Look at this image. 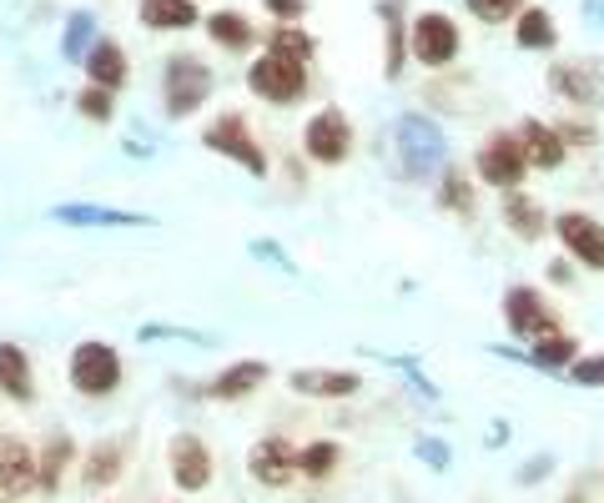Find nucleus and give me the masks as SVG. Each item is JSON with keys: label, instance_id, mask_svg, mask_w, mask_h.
<instances>
[{"label": "nucleus", "instance_id": "obj_29", "mask_svg": "<svg viewBox=\"0 0 604 503\" xmlns=\"http://www.w3.org/2000/svg\"><path fill=\"white\" fill-rule=\"evenodd\" d=\"M71 453H76V449H71V438L61 433V438H51V443H45V453L35 459V463H41V489H45V493L61 489V473H66Z\"/></svg>", "mask_w": 604, "mask_h": 503}, {"label": "nucleus", "instance_id": "obj_11", "mask_svg": "<svg viewBox=\"0 0 604 503\" xmlns=\"http://www.w3.org/2000/svg\"><path fill=\"white\" fill-rule=\"evenodd\" d=\"M247 473L267 489H283V483L297 479V449L287 438H263L253 453H247Z\"/></svg>", "mask_w": 604, "mask_h": 503}, {"label": "nucleus", "instance_id": "obj_1", "mask_svg": "<svg viewBox=\"0 0 604 503\" xmlns=\"http://www.w3.org/2000/svg\"><path fill=\"white\" fill-rule=\"evenodd\" d=\"M443 156H449V142H443V126L429 121L423 111H408L398 121V162L413 182H429L433 172H443Z\"/></svg>", "mask_w": 604, "mask_h": 503}, {"label": "nucleus", "instance_id": "obj_15", "mask_svg": "<svg viewBox=\"0 0 604 503\" xmlns=\"http://www.w3.org/2000/svg\"><path fill=\"white\" fill-rule=\"evenodd\" d=\"M41 483V463L25 449L21 438H0V489L6 493H25Z\"/></svg>", "mask_w": 604, "mask_h": 503}, {"label": "nucleus", "instance_id": "obj_33", "mask_svg": "<svg viewBox=\"0 0 604 503\" xmlns=\"http://www.w3.org/2000/svg\"><path fill=\"white\" fill-rule=\"evenodd\" d=\"M76 106H81V116H91V121H111V116H116V101H111V91H101V86L81 91Z\"/></svg>", "mask_w": 604, "mask_h": 503}, {"label": "nucleus", "instance_id": "obj_14", "mask_svg": "<svg viewBox=\"0 0 604 503\" xmlns=\"http://www.w3.org/2000/svg\"><path fill=\"white\" fill-rule=\"evenodd\" d=\"M287 383L303 398H352L362 388V378L348 368H297Z\"/></svg>", "mask_w": 604, "mask_h": 503}, {"label": "nucleus", "instance_id": "obj_25", "mask_svg": "<svg viewBox=\"0 0 604 503\" xmlns=\"http://www.w3.org/2000/svg\"><path fill=\"white\" fill-rule=\"evenodd\" d=\"M574 352H580V342H574L570 332H539L529 358H534L539 368H564V362H574Z\"/></svg>", "mask_w": 604, "mask_h": 503}, {"label": "nucleus", "instance_id": "obj_22", "mask_svg": "<svg viewBox=\"0 0 604 503\" xmlns=\"http://www.w3.org/2000/svg\"><path fill=\"white\" fill-rule=\"evenodd\" d=\"M207 35L217 45H227V51H247L257 31H253V21H247L242 11H217V16H207Z\"/></svg>", "mask_w": 604, "mask_h": 503}, {"label": "nucleus", "instance_id": "obj_12", "mask_svg": "<svg viewBox=\"0 0 604 503\" xmlns=\"http://www.w3.org/2000/svg\"><path fill=\"white\" fill-rule=\"evenodd\" d=\"M504 318H509V332L514 338H539V332H554V318L544 297L534 287H509L504 292Z\"/></svg>", "mask_w": 604, "mask_h": 503}, {"label": "nucleus", "instance_id": "obj_2", "mask_svg": "<svg viewBox=\"0 0 604 503\" xmlns=\"http://www.w3.org/2000/svg\"><path fill=\"white\" fill-rule=\"evenodd\" d=\"M162 86H166V116H192L212 96V71L202 66L197 55H172Z\"/></svg>", "mask_w": 604, "mask_h": 503}, {"label": "nucleus", "instance_id": "obj_36", "mask_svg": "<svg viewBox=\"0 0 604 503\" xmlns=\"http://www.w3.org/2000/svg\"><path fill=\"white\" fill-rule=\"evenodd\" d=\"M263 6H267V11H273L283 25H293V21H303V16H308V0H263Z\"/></svg>", "mask_w": 604, "mask_h": 503}, {"label": "nucleus", "instance_id": "obj_30", "mask_svg": "<svg viewBox=\"0 0 604 503\" xmlns=\"http://www.w3.org/2000/svg\"><path fill=\"white\" fill-rule=\"evenodd\" d=\"M91 35H96V21H91V11H76V16L66 21V35H61V55H66V61H86V51L96 45Z\"/></svg>", "mask_w": 604, "mask_h": 503}, {"label": "nucleus", "instance_id": "obj_19", "mask_svg": "<svg viewBox=\"0 0 604 503\" xmlns=\"http://www.w3.org/2000/svg\"><path fill=\"white\" fill-rule=\"evenodd\" d=\"M86 76H91V86H101V91H116L121 81H126V55H121V45L116 41H96L86 51Z\"/></svg>", "mask_w": 604, "mask_h": 503}, {"label": "nucleus", "instance_id": "obj_38", "mask_svg": "<svg viewBox=\"0 0 604 503\" xmlns=\"http://www.w3.org/2000/svg\"><path fill=\"white\" fill-rule=\"evenodd\" d=\"M418 453H429L433 469H443V459H449V453H443V443H418Z\"/></svg>", "mask_w": 604, "mask_h": 503}, {"label": "nucleus", "instance_id": "obj_3", "mask_svg": "<svg viewBox=\"0 0 604 503\" xmlns=\"http://www.w3.org/2000/svg\"><path fill=\"white\" fill-rule=\"evenodd\" d=\"M71 383H76V393H86V398L116 393V383H121L116 348H111V342H81V348L71 352Z\"/></svg>", "mask_w": 604, "mask_h": 503}, {"label": "nucleus", "instance_id": "obj_28", "mask_svg": "<svg viewBox=\"0 0 604 503\" xmlns=\"http://www.w3.org/2000/svg\"><path fill=\"white\" fill-rule=\"evenodd\" d=\"M338 463H342V449L328 443V438H323V443H308V449L297 453V473H303V479H328Z\"/></svg>", "mask_w": 604, "mask_h": 503}, {"label": "nucleus", "instance_id": "obj_35", "mask_svg": "<svg viewBox=\"0 0 604 503\" xmlns=\"http://www.w3.org/2000/svg\"><path fill=\"white\" fill-rule=\"evenodd\" d=\"M469 11L479 16V21H509V16L519 11V0H469Z\"/></svg>", "mask_w": 604, "mask_h": 503}, {"label": "nucleus", "instance_id": "obj_27", "mask_svg": "<svg viewBox=\"0 0 604 503\" xmlns=\"http://www.w3.org/2000/svg\"><path fill=\"white\" fill-rule=\"evenodd\" d=\"M514 35H519L524 51H550L554 45V16L550 11H524L514 25Z\"/></svg>", "mask_w": 604, "mask_h": 503}, {"label": "nucleus", "instance_id": "obj_26", "mask_svg": "<svg viewBox=\"0 0 604 503\" xmlns=\"http://www.w3.org/2000/svg\"><path fill=\"white\" fill-rule=\"evenodd\" d=\"M121 473V443H96L86 453V489H106Z\"/></svg>", "mask_w": 604, "mask_h": 503}, {"label": "nucleus", "instance_id": "obj_32", "mask_svg": "<svg viewBox=\"0 0 604 503\" xmlns=\"http://www.w3.org/2000/svg\"><path fill=\"white\" fill-rule=\"evenodd\" d=\"M443 207H453V212H473V186L463 182V172H443Z\"/></svg>", "mask_w": 604, "mask_h": 503}, {"label": "nucleus", "instance_id": "obj_24", "mask_svg": "<svg viewBox=\"0 0 604 503\" xmlns=\"http://www.w3.org/2000/svg\"><path fill=\"white\" fill-rule=\"evenodd\" d=\"M267 51L283 55V61H297V66H308V55L318 51V41H313L303 25H277L273 41H267Z\"/></svg>", "mask_w": 604, "mask_h": 503}, {"label": "nucleus", "instance_id": "obj_31", "mask_svg": "<svg viewBox=\"0 0 604 503\" xmlns=\"http://www.w3.org/2000/svg\"><path fill=\"white\" fill-rule=\"evenodd\" d=\"M383 31H388V61H383V76L398 81L403 76V35H398V16L383 11Z\"/></svg>", "mask_w": 604, "mask_h": 503}, {"label": "nucleus", "instance_id": "obj_21", "mask_svg": "<svg viewBox=\"0 0 604 503\" xmlns=\"http://www.w3.org/2000/svg\"><path fill=\"white\" fill-rule=\"evenodd\" d=\"M136 16L152 31H187V25H197V6L192 0H142Z\"/></svg>", "mask_w": 604, "mask_h": 503}, {"label": "nucleus", "instance_id": "obj_16", "mask_svg": "<svg viewBox=\"0 0 604 503\" xmlns=\"http://www.w3.org/2000/svg\"><path fill=\"white\" fill-rule=\"evenodd\" d=\"M267 362L247 358V362H232V368H222L217 378L207 383V398H217V403H237V398H247L257 383H267Z\"/></svg>", "mask_w": 604, "mask_h": 503}, {"label": "nucleus", "instance_id": "obj_7", "mask_svg": "<svg viewBox=\"0 0 604 503\" xmlns=\"http://www.w3.org/2000/svg\"><path fill=\"white\" fill-rule=\"evenodd\" d=\"M524 172H529V162H524V146H519V136L494 132L489 142H483V152H479V176H483L489 186H499V192H519Z\"/></svg>", "mask_w": 604, "mask_h": 503}, {"label": "nucleus", "instance_id": "obj_34", "mask_svg": "<svg viewBox=\"0 0 604 503\" xmlns=\"http://www.w3.org/2000/svg\"><path fill=\"white\" fill-rule=\"evenodd\" d=\"M570 378H574L580 388H604V352H600V358H580V362L570 368Z\"/></svg>", "mask_w": 604, "mask_h": 503}, {"label": "nucleus", "instance_id": "obj_8", "mask_svg": "<svg viewBox=\"0 0 604 503\" xmlns=\"http://www.w3.org/2000/svg\"><path fill=\"white\" fill-rule=\"evenodd\" d=\"M303 146H308V156H313V162H323V166L348 162V152H352V126H348V116H342L338 106L318 111V116L308 121V132H303Z\"/></svg>", "mask_w": 604, "mask_h": 503}, {"label": "nucleus", "instance_id": "obj_17", "mask_svg": "<svg viewBox=\"0 0 604 503\" xmlns=\"http://www.w3.org/2000/svg\"><path fill=\"white\" fill-rule=\"evenodd\" d=\"M519 146H524V162L539 166V172H554V166L564 162L560 132H554V126H544V121H534V116L519 126Z\"/></svg>", "mask_w": 604, "mask_h": 503}, {"label": "nucleus", "instance_id": "obj_37", "mask_svg": "<svg viewBox=\"0 0 604 503\" xmlns=\"http://www.w3.org/2000/svg\"><path fill=\"white\" fill-rule=\"evenodd\" d=\"M253 252H257V257H273L277 267H287V273H293V263L283 257V247H273V242H253Z\"/></svg>", "mask_w": 604, "mask_h": 503}, {"label": "nucleus", "instance_id": "obj_6", "mask_svg": "<svg viewBox=\"0 0 604 503\" xmlns=\"http://www.w3.org/2000/svg\"><path fill=\"white\" fill-rule=\"evenodd\" d=\"M202 146H207V152H217V156H232V162H242L253 176H263V172H267L263 146L253 142V132H247V121L232 116V111H227V116H217V121L207 126V132H202Z\"/></svg>", "mask_w": 604, "mask_h": 503}, {"label": "nucleus", "instance_id": "obj_10", "mask_svg": "<svg viewBox=\"0 0 604 503\" xmlns=\"http://www.w3.org/2000/svg\"><path fill=\"white\" fill-rule=\"evenodd\" d=\"M166 459H172V479L182 493H197L212 483V453L207 443H202L197 433H176L172 449H166Z\"/></svg>", "mask_w": 604, "mask_h": 503}, {"label": "nucleus", "instance_id": "obj_23", "mask_svg": "<svg viewBox=\"0 0 604 503\" xmlns=\"http://www.w3.org/2000/svg\"><path fill=\"white\" fill-rule=\"evenodd\" d=\"M550 81H554V91H560L564 101H594V96H600V76H594V71H584V66H570V61H564V66H554Z\"/></svg>", "mask_w": 604, "mask_h": 503}, {"label": "nucleus", "instance_id": "obj_5", "mask_svg": "<svg viewBox=\"0 0 604 503\" xmlns=\"http://www.w3.org/2000/svg\"><path fill=\"white\" fill-rule=\"evenodd\" d=\"M408 51H413V61H423L433 71L449 66L453 55H459V25L443 11H423L413 21V31H408Z\"/></svg>", "mask_w": 604, "mask_h": 503}, {"label": "nucleus", "instance_id": "obj_13", "mask_svg": "<svg viewBox=\"0 0 604 503\" xmlns=\"http://www.w3.org/2000/svg\"><path fill=\"white\" fill-rule=\"evenodd\" d=\"M55 222H66V227H152L156 217L146 212H126V207H96V202H61L51 207Z\"/></svg>", "mask_w": 604, "mask_h": 503}, {"label": "nucleus", "instance_id": "obj_4", "mask_svg": "<svg viewBox=\"0 0 604 503\" xmlns=\"http://www.w3.org/2000/svg\"><path fill=\"white\" fill-rule=\"evenodd\" d=\"M247 86L263 101H273V106H287V101H297L308 91V66H297V61H283V55L267 51L263 61L247 66Z\"/></svg>", "mask_w": 604, "mask_h": 503}, {"label": "nucleus", "instance_id": "obj_20", "mask_svg": "<svg viewBox=\"0 0 604 503\" xmlns=\"http://www.w3.org/2000/svg\"><path fill=\"white\" fill-rule=\"evenodd\" d=\"M0 393L16 398V403H31V358H25L16 342H0Z\"/></svg>", "mask_w": 604, "mask_h": 503}, {"label": "nucleus", "instance_id": "obj_9", "mask_svg": "<svg viewBox=\"0 0 604 503\" xmlns=\"http://www.w3.org/2000/svg\"><path fill=\"white\" fill-rule=\"evenodd\" d=\"M554 232H560V242L570 247L574 263H584L590 273H604V227L594 217H584V212H560L554 217Z\"/></svg>", "mask_w": 604, "mask_h": 503}, {"label": "nucleus", "instance_id": "obj_18", "mask_svg": "<svg viewBox=\"0 0 604 503\" xmlns=\"http://www.w3.org/2000/svg\"><path fill=\"white\" fill-rule=\"evenodd\" d=\"M504 222H509V232H514L519 242H539V237H544V227H550L544 202L524 197V192H509V197H504Z\"/></svg>", "mask_w": 604, "mask_h": 503}]
</instances>
